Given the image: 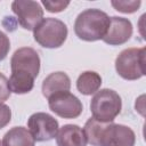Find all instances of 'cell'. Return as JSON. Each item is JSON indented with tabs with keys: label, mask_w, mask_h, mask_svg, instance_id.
I'll list each match as a JSON object with an SVG mask.
<instances>
[{
	"label": "cell",
	"mask_w": 146,
	"mask_h": 146,
	"mask_svg": "<svg viewBox=\"0 0 146 146\" xmlns=\"http://www.w3.org/2000/svg\"><path fill=\"white\" fill-rule=\"evenodd\" d=\"M56 143L57 146H87V138L79 125L65 124L58 130Z\"/></svg>",
	"instance_id": "8fae6325"
},
{
	"label": "cell",
	"mask_w": 146,
	"mask_h": 146,
	"mask_svg": "<svg viewBox=\"0 0 146 146\" xmlns=\"http://www.w3.org/2000/svg\"><path fill=\"white\" fill-rule=\"evenodd\" d=\"M27 128L35 141H48L57 136L59 124L52 115L36 112L29 117Z\"/></svg>",
	"instance_id": "8992f818"
},
{
	"label": "cell",
	"mask_w": 146,
	"mask_h": 146,
	"mask_svg": "<svg viewBox=\"0 0 146 146\" xmlns=\"http://www.w3.org/2000/svg\"><path fill=\"white\" fill-rule=\"evenodd\" d=\"M11 10L16 15L18 24L29 31H33L43 19V9L36 1L15 0L11 2Z\"/></svg>",
	"instance_id": "52a82bcc"
},
{
	"label": "cell",
	"mask_w": 146,
	"mask_h": 146,
	"mask_svg": "<svg viewBox=\"0 0 146 146\" xmlns=\"http://www.w3.org/2000/svg\"><path fill=\"white\" fill-rule=\"evenodd\" d=\"M48 105L56 115L63 119H75L83 111L81 100L70 91H62L50 96Z\"/></svg>",
	"instance_id": "ba28073f"
},
{
	"label": "cell",
	"mask_w": 146,
	"mask_h": 146,
	"mask_svg": "<svg viewBox=\"0 0 146 146\" xmlns=\"http://www.w3.org/2000/svg\"><path fill=\"white\" fill-rule=\"evenodd\" d=\"M102 86V78L97 72L86 71L81 73L76 80V88L80 94L90 96L99 90Z\"/></svg>",
	"instance_id": "5bb4252c"
},
{
	"label": "cell",
	"mask_w": 146,
	"mask_h": 146,
	"mask_svg": "<svg viewBox=\"0 0 146 146\" xmlns=\"http://www.w3.org/2000/svg\"><path fill=\"white\" fill-rule=\"evenodd\" d=\"M11 74L8 86L11 92L23 95L30 92L34 87V80L40 72V57L31 47L17 49L10 59Z\"/></svg>",
	"instance_id": "6da1fadb"
},
{
	"label": "cell",
	"mask_w": 146,
	"mask_h": 146,
	"mask_svg": "<svg viewBox=\"0 0 146 146\" xmlns=\"http://www.w3.org/2000/svg\"><path fill=\"white\" fill-rule=\"evenodd\" d=\"M107 124L108 123H102V122L95 120L94 117H90L86 122L84 128H83V131H84V135L87 138V143H89L91 146H99L102 133Z\"/></svg>",
	"instance_id": "9a60e30c"
},
{
	"label": "cell",
	"mask_w": 146,
	"mask_h": 146,
	"mask_svg": "<svg viewBox=\"0 0 146 146\" xmlns=\"http://www.w3.org/2000/svg\"><path fill=\"white\" fill-rule=\"evenodd\" d=\"M136 135L131 128L119 123H108L104 129L99 146H135Z\"/></svg>",
	"instance_id": "9c48e42d"
},
{
	"label": "cell",
	"mask_w": 146,
	"mask_h": 146,
	"mask_svg": "<svg viewBox=\"0 0 146 146\" xmlns=\"http://www.w3.org/2000/svg\"><path fill=\"white\" fill-rule=\"evenodd\" d=\"M145 48H128L122 50L115 59V70L124 80H138L145 73Z\"/></svg>",
	"instance_id": "277c9868"
},
{
	"label": "cell",
	"mask_w": 146,
	"mask_h": 146,
	"mask_svg": "<svg viewBox=\"0 0 146 146\" xmlns=\"http://www.w3.org/2000/svg\"><path fill=\"white\" fill-rule=\"evenodd\" d=\"M111 17L103 10L89 8L78 15L74 22V33L83 41L103 40L110 26Z\"/></svg>",
	"instance_id": "7a4b0ae2"
},
{
	"label": "cell",
	"mask_w": 146,
	"mask_h": 146,
	"mask_svg": "<svg viewBox=\"0 0 146 146\" xmlns=\"http://www.w3.org/2000/svg\"><path fill=\"white\" fill-rule=\"evenodd\" d=\"M0 146H2V143H1V141H0Z\"/></svg>",
	"instance_id": "44dd1931"
},
{
	"label": "cell",
	"mask_w": 146,
	"mask_h": 146,
	"mask_svg": "<svg viewBox=\"0 0 146 146\" xmlns=\"http://www.w3.org/2000/svg\"><path fill=\"white\" fill-rule=\"evenodd\" d=\"M42 5L46 7V9L49 13H59L63 11L68 5V1H50V0H43Z\"/></svg>",
	"instance_id": "e0dca14e"
},
{
	"label": "cell",
	"mask_w": 146,
	"mask_h": 146,
	"mask_svg": "<svg viewBox=\"0 0 146 146\" xmlns=\"http://www.w3.org/2000/svg\"><path fill=\"white\" fill-rule=\"evenodd\" d=\"M2 146H34L35 140L27 128L14 127L2 138Z\"/></svg>",
	"instance_id": "4fadbf2b"
},
{
	"label": "cell",
	"mask_w": 146,
	"mask_h": 146,
	"mask_svg": "<svg viewBox=\"0 0 146 146\" xmlns=\"http://www.w3.org/2000/svg\"><path fill=\"white\" fill-rule=\"evenodd\" d=\"M10 89L8 86V79L0 73V103H3L5 100H7L10 97Z\"/></svg>",
	"instance_id": "d6986e66"
},
{
	"label": "cell",
	"mask_w": 146,
	"mask_h": 146,
	"mask_svg": "<svg viewBox=\"0 0 146 146\" xmlns=\"http://www.w3.org/2000/svg\"><path fill=\"white\" fill-rule=\"evenodd\" d=\"M112 6L120 13H123V14H132L135 11L138 10V8L140 7V1L139 0H113L112 2Z\"/></svg>",
	"instance_id": "2e32d148"
},
{
	"label": "cell",
	"mask_w": 146,
	"mask_h": 146,
	"mask_svg": "<svg viewBox=\"0 0 146 146\" xmlns=\"http://www.w3.org/2000/svg\"><path fill=\"white\" fill-rule=\"evenodd\" d=\"M121 108V97L112 89H100L91 98L90 111L92 117L102 123H112L120 114Z\"/></svg>",
	"instance_id": "3957f363"
},
{
	"label": "cell",
	"mask_w": 146,
	"mask_h": 146,
	"mask_svg": "<svg viewBox=\"0 0 146 146\" xmlns=\"http://www.w3.org/2000/svg\"><path fill=\"white\" fill-rule=\"evenodd\" d=\"M11 120V110L8 105L0 103V129L5 128Z\"/></svg>",
	"instance_id": "ac0fdd59"
},
{
	"label": "cell",
	"mask_w": 146,
	"mask_h": 146,
	"mask_svg": "<svg viewBox=\"0 0 146 146\" xmlns=\"http://www.w3.org/2000/svg\"><path fill=\"white\" fill-rule=\"evenodd\" d=\"M71 89V80L68 75L64 72H54L44 78L42 81V95L48 99L50 96L62 92L70 91Z\"/></svg>",
	"instance_id": "7c38bea8"
},
{
	"label": "cell",
	"mask_w": 146,
	"mask_h": 146,
	"mask_svg": "<svg viewBox=\"0 0 146 146\" xmlns=\"http://www.w3.org/2000/svg\"><path fill=\"white\" fill-rule=\"evenodd\" d=\"M9 50H10L9 38L2 31H0V62L3 60L7 57Z\"/></svg>",
	"instance_id": "ffe728a7"
},
{
	"label": "cell",
	"mask_w": 146,
	"mask_h": 146,
	"mask_svg": "<svg viewBox=\"0 0 146 146\" xmlns=\"http://www.w3.org/2000/svg\"><path fill=\"white\" fill-rule=\"evenodd\" d=\"M132 35V24L128 18L113 16L110 19V26L103 41L110 46H120L125 43Z\"/></svg>",
	"instance_id": "30bf717a"
},
{
	"label": "cell",
	"mask_w": 146,
	"mask_h": 146,
	"mask_svg": "<svg viewBox=\"0 0 146 146\" xmlns=\"http://www.w3.org/2000/svg\"><path fill=\"white\" fill-rule=\"evenodd\" d=\"M33 36L43 48H59L67 38V26L60 19L47 17L33 30Z\"/></svg>",
	"instance_id": "5b68a950"
}]
</instances>
